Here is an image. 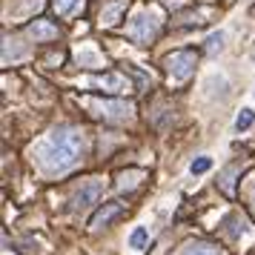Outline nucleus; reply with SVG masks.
I'll list each match as a JSON object with an SVG mask.
<instances>
[{
  "instance_id": "nucleus-18",
  "label": "nucleus",
  "mask_w": 255,
  "mask_h": 255,
  "mask_svg": "<svg viewBox=\"0 0 255 255\" xmlns=\"http://www.w3.org/2000/svg\"><path fill=\"white\" fill-rule=\"evenodd\" d=\"M166 6H181V0H163Z\"/></svg>"
},
{
  "instance_id": "nucleus-10",
  "label": "nucleus",
  "mask_w": 255,
  "mask_h": 255,
  "mask_svg": "<svg viewBox=\"0 0 255 255\" xmlns=\"http://www.w3.org/2000/svg\"><path fill=\"white\" fill-rule=\"evenodd\" d=\"M181 255H218V247L209 241H189Z\"/></svg>"
},
{
  "instance_id": "nucleus-12",
  "label": "nucleus",
  "mask_w": 255,
  "mask_h": 255,
  "mask_svg": "<svg viewBox=\"0 0 255 255\" xmlns=\"http://www.w3.org/2000/svg\"><path fill=\"white\" fill-rule=\"evenodd\" d=\"M78 63L81 66H104V60H101V55L95 49H81L78 52Z\"/></svg>"
},
{
  "instance_id": "nucleus-3",
  "label": "nucleus",
  "mask_w": 255,
  "mask_h": 255,
  "mask_svg": "<svg viewBox=\"0 0 255 255\" xmlns=\"http://www.w3.org/2000/svg\"><path fill=\"white\" fill-rule=\"evenodd\" d=\"M195 63H198V55L192 49H178L166 58V72L175 83H184L192 72H195Z\"/></svg>"
},
{
  "instance_id": "nucleus-5",
  "label": "nucleus",
  "mask_w": 255,
  "mask_h": 255,
  "mask_svg": "<svg viewBox=\"0 0 255 255\" xmlns=\"http://www.w3.org/2000/svg\"><path fill=\"white\" fill-rule=\"evenodd\" d=\"M101 192H104V181H98V178H92L89 184H83L78 192H75V198H72V209H86L92 207V204H98V198H101Z\"/></svg>"
},
{
  "instance_id": "nucleus-7",
  "label": "nucleus",
  "mask_w": 255,
  "mask_h": 255,
  "mask_svg": "<svg viewBox=\"0 0 255 255\" xmlns=\"http://www.w3.org/2000/svg\"><path fill=\"white\" fill-rule=\"evenodd\" d=\"M121 209H124V207H121L118 201L104 204V209H98V212H95V218L89 221V227H92V230H104V227H109V224L121 215Z\"/></svg>"
},
{
  "instance_id": "nucleus-4",
  "label": "nucleus",
  "mask_w": 255,
  "mask_h": 255,
  "mask_svg": "<svg viewBox=\"0 0 255 255\" xmlns=\"http://www.w3.org/2000/svg\"><path fill=\"white\" fill-rule=\"evenodd\" d=\"M83 106L92 109L95 115L106 118V121H129L132 118V106L124 101H98V98H83Z\"/></svg>"
},
{
  "instance_id": "nucleus-1",
  "label": "nucleus",
  "mask_w": 255,
  "mask_h": 255,
  "mask_svg": "<svg viewBox=\"0 0 255 255\" xmlns=\"http://www.w3.org/2000/svg\"><path fill=\"white\" fill-rule=\"evenodd\" d=\"M37 163H40V169L49 175H60L72 169L75 163L81 161L83 155V135L78 132L75 127H60L55 129L46 140H40L37 143Z\"/></svg>"
},
{
  "instance_id": "nucleus-6",
  "label": "nucleus",
  "mask_w": 255,
  "mask_h": 255,
  "mask_svg": "<svg viewBox=\"0 0 255 255\" xmlns=\"http://www.w3.org/2000/svg\"><path fill=\"white\" fill-rule=\"evenodd\" d=\"M86 86H98V89H104V92H127L129 83L124 75H118V72H106V75H98V78H89Z\"/></svg>"
},
{
  "instance_id": "nucleus-15",
  "label": "nucleus",
  "mask_w": 255,
  "mask_h": 255,
  "mask_svg": "<svg viewBox=\"0 0 255 255\" xmlns=\"http://www.w3.org/2000/svg\"><path fill=\"white\" fill-rule=\"evenodd\" d=\"M212 169V158H207V155H201V158H195V161L189 163V172L192 175H204Z\"/></svg>"
},
{
  "instance_id": "nucleus-8",
  "label": "nucleus",
  "mask_w": 255,
  "mask_h": 255,
  "mask_svg": "<svg viewBox=\"0 0 255 255\" xmlns=\"http://www.w3.org/2000/svg\"><path fill=\"white\" fill-rule=\"evenodd\" d=\"M29 35L35 40H55L58 37V26H52L49 20H35V23H29Z\"/></svg>"
},
{
  "instance_id": "nucleus-14",
  "label": "nucleus",
  "mask_w": 255,
  "mask_h": 255,
  "mask_svg": "<svg viewBox=\"0 0 255 255\" xmlns=\"http://www.w3.org/2000/svg\"><path fill=\"white\" fill-rule=\"evenodd\" d=\"M255 124V109H241V115L235 118V129L244 132V129H250Z\"/></svg>"
},
{
  "instance_id": "nucleus-9",
  "label": "nucleus",
  "mask_w": 255,
  "mask_h": 255,
  "mask_svg": "<svg viewBox=\"0 0 255 255\" xmlns=\"http://www.w3.org/2000/svg\"><path fill=\"white\" fill-rule=\"evenodd\" d=\"M124 12H127V0H115V3H109L104 12H101V26H115Z\"/></svg>"
},
{
  "instance_id": "nucleus-17",
  "label": "nucleus",
  "mask_w": 255,
  "mask_h": 255,
  "mask_svg": "<svg viewBox=\"0 0 255 255\" xmlns=\"http://www.w3.org/2000/svg\"><path fill=\"white\" fill-rule=\"evenodd\" d=\"M75 3H78V0H55V12L58 14H69L72 9H75Z\"/></svg>"
},
{
  "instance_id": "nucleus-13",
  "label": "nucleus",
  "mask_w": 255,
  "mask_h": 255,
  "mask_svg": "<svg viewBox=\"0 0 255 255\" xmlns=\"http://www.w3.org/2000/svg\"><path fill=\"white\" fill-rule=\"evenodd\" d=\"M138 178H143V169H132V172H124V175H121V181H118V186H121V189H135Z\"/></svg>"
},
{
  "instance_id": "nucleus-2",
  "label": "nucleus",
  "mask_w": 255,
  "mask_h": 255,
  "mask_svg": "<svg viewBox=\"0 0 255 255\" xmlns=\"http://www.w3.org/2000/svg\"><path fill=\"white\" fill-rule=\"evenodd\" d=\"M158 29H161L158 14L140 12V14H135V20L129 23V37H132L138 46H146V43H152V40L158 37Z\"/></svg>"
},
{
  "instance_id": "nucleus-11",
  "label": "nucleus",
  "mask_w": 255,
  "mask_h": 255,
  "mask_svg": "<svg viewBox=\"0 0 255 255\" xmlns=\"http://www.w3.org/2000/svg\"><path fill=\"white\" fill-rule=\"evenodd\" d=\"M146 241H149V232H146V227H135V230H132V235H129V247H132V250H143V247H146Z\"/></svg>"
},
{
  "instance_id": "nucleus-16",
  "label": "nucleus",
  "mask_w": 255,
  "mask_h": 255,
  "mask_svg": "<svg viewBox=\"0 0 255 255\" xmlns=\"http://www.w3.org/2000/svg\"><path fill=\"white\" fill-rule=\"evenodd\" d=\"M224 49V32H215V35L207 37V52L209 55H215V52H221Z\"/></svg>"
}]
</instances>
